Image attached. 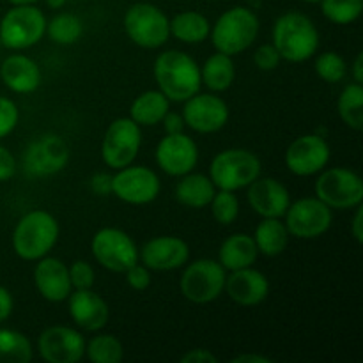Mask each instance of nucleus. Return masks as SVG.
Masks as SVG:
<instances>
[{"instance_id": "f257e3e1", "label": "nucleus", "mask_w": 363, "mask_h": 363, "mask_svg": "<svg viewBox=\"0 0 363 363\" xmlns=\"http://www.w3.org/2000/svg\"><path fill=\"white\" fill-rule=\"evenodd\" d=\"M158 91L169 98V101L183 103L202 87L201 66L188 53L179 50H167L162 52L152 66Z\"/></svg>"}, {"instance_id": "f03ea898", "label": "nucleus", "mask_w": 363, "mask_h": 363, "mask_svg": "<svg viewBox=\"0 0 363 363\" xmlns=\"http://www.w3.org/2000/svg\"><path fill=\"white\" fill-rule=\"evenodd\" d=\"M319 41L318 27L303 13H284L273 23L272 45L287 62L300 64L312 59L318 53Z\"/></svg>"}, {"instance_id": "7ed1b4c3", "label": "nucleus", "mask_w": 363, "mask_h": 363, "mask_svg": "<svg viewBox=\"0 0 363 363\" xmlns=\"http://www.w3.org/2000/svg\"><path fill=\"white\" fill-rule=\"evenodd\" d=\"M60 236L55 216L45 209H32L18 220L13 230L14 254L23 261H39L53 250Z\"/></svg>"}, {"instance_id": "20e7f679", "label": "nucleus", "mask_w": 363, "mask_h": 363, "mask_svg": "<svg viewBox=\"0 0 363 363\" xmlns=\"http://www.w3.org/2000/svg\"><path fill=\"white\" fill-rule=\"evenodd\" d=\"M259 18L250 7L236 6L218 16L209 30L216 52L234 57L250 48L259 35Z\"/></svg>"}, {"instance_id": "39448f33", "label": "nucleus", "mask_w": 363, "mask_h": 363, "mask_svg": "<svg viewBox=\"0 0 363 363\" xmlns=\"http://www.w3.org/2000/svg\"><path fill=\"white\" fill-rule=\"evenodd\" d=\"M261 172V160L248 149H225L218 152L209 165V179L216 190H243L254 183Z\"/></svg>"}, {"instance_id": "423d86ee", "label": "nucleus", "mask_w": 363, "mask_h": 363, "mask_svg": "<svg viewBox=\"0 0 363 363\" xmlns=\"http://www.w3.org/2000/svg\"><path fill=\"white\" fill-rule=\"evenodd\" d=\"M169 16L158 6L137 2L124 13L123 27L131 43L145 50H156L170 38Z\"/></svg>"}, {"instance_id": "0eeeda50", "label": "nucleus", "mask_w": 363, "mask_h": 363, "mask_svg": "<svg viewBox=\"0 0 363 363\" xmlns=\"http://www.w3.org/2000/svg\"><path fill=\"white\" fill-rule=\"evenodd\" d=\"M46 34V16L35 4L13 6L0 20V43L9 50H27Z\"/></svg>"}, {"instance_id": "6e6552de", "label": "nucleus", "mask_w": 363, "mask_h": 363, "mask_svg": "<svg viewBox=\"0 0 363 363\" xmlns=\"http://www.w3.org/2000/svg\"><path fill=\"white\" fill-rule=\"evenodd\" d=\"M184 272L179 279L181 294L195 305H206L215 301L225 287L227 272L215 259H197L183 266Z\"/></svg>"}, {"instance_id": "1a4fd4ad", "label": "nucleus", "mask_w": 363, "mask_h": 363, "mask_svg": "<svg viewBox=\"0 0 363 363\" xmlns=\"http://www.w3.org/2000/svg\"><path fill=\"white\" fill-rule=\"evenodd\" d=\"M315 197L325 202L330 209H354L363 202V181L354 170L346 167L319 172L314 184Z\"/></svg>"}, {"instance_id": "9d476101", "label": "nucleus", "mask_w": 363, "mask_h": 363, "mask_svg": "<svg viewBox=\"0 0 363 363\" xmlns=\"http://www.w3.org/2000/svg\"><path fill=\"white\" fill-rule=\"evenodd\" d=\"M142 147V128L130 117H119L106 128L101 140V160L108 169L119 170L137 160Z\"/></svg>"}, {"instance_id": "9b49d317", "label": "nucleus", "mask_w": 363, "mask_h": 363, "mask_svg": "<svg viewBox=\"0 0 363 363\" xmlns=\"http://www.w3.org/2000/svg\"><path fill=\"white\" fill-rule=\"evenodd\" d=\"M92 257L112 273H124L138 262V247L133 238L117 227H103L92 236Z\"/></svg>"}, {"instance_id": "f8f14e48", "label": "nucleus", "mask_w": 363, "mask_h": 363, "mask_svg": "<svg viewBox=\"0 0 363 363\" xmlns=\"http://www.w3.org/2000/svg\"><path fill=\"white\" fill-rule=\"evenodd\" d=\"M333 209L318 197H303L291 202L284 215L287 230L296 240H315L326 234L333 222Z\"/></svg>"}, {"instance_id": "ddd939ff", "label": "nucleus", "mask_w": 363, "mask_h": 363, "mask_svg": "<svg viewBox=\"0 0 363 363\" xmlns=\"http://www.w3.org/2000/svg\"><path fill=\"white\" fill-rule=\"evenodd\" d=\"M162 191L158 174L144 165H128L117 170L110 181V194L131 206L151 204Z\"/></svg>"}, {"instance_id": "4468645a", "label": "nucleus", "mask_w": 363, "mask_h": 363, "mask_svg": "<svg viewBox=\"0 0 363 363\" xmlns=\"http://www.w3.org/2000/svg\"><path fill=\"white\" fill-rule=\"evenodd\" d=\"M183 103L184 106L181 116H183L184 126L194 130L195 133H216L229 123V105L216 92L202 94L199 91Z\"/></svg>"}, {"instance_id": "2eb2a0df", "label": "nucleus", "mask_w": 363, "mask_h": 363, "mask_svg": "<svg viewBox=\"0 0 363 363\" xmlns=\"http://www.w3.org/2000/svg\"><path fill=\"white\" fill-rule=\"evenodd\" d=\"M330 158H332V151H330L328 142L321 135L314 133L300 135L294 138L284 155L287 170L300 177L319 174L323 169H326Z\"/></svg>"}, {"instance_id": "dca6fc26", "label": "nucleus", "mask_w": 363, "mask_h": 363, "mask_svg": "<svg viewBox=\"0 0 363 363\" xmlns=\"http://www.w3.org/2000/svg\"><path fill=\"white\" fill-rule=\"evenodd\" d=\"M69 162V147L59 135H41L28 144L23 165L28 176L48 177L60 172Z\"/></svg>"}, {"instance_id": "f3484780", "label": "nucleus", "mask_w": 363, "mask_h": 363, "mask_svg": "<svg viewBox=\"0 0 363 363\" xmlns=\"http://www.w3.org/2000/svg\"><path fill=\"white\" fill-rule=\"evenodd\" d=\"M85 342L80 330L71 326H50L38 339L39 357L48 363H77L85 357Z\"/></svg>"}, {"instance_id": "a211bd4d", "label": "nucleus", "mask_w": 363, "mask_h": 363, "mask_svg": "<svg viewBox=\"0 0 363 363\" xmlns=\"http://www.w3.org/2000/svg\"><path fill=\"white\" fill-rule=\"evenodd\" d=\"M156 165L172 177H181L191 172L199 163V147L184 131L170 133L162 138L155 151Z\"/></svg>"}, {"instance_id": "6ab92c4d", "label": "nucleus", "mask_w": 363, "mask_h": 363, "mask_svg": "<svg viewBox=\"0 0 363 363\" xmlns=\"http://www.w3.org/2000/svg\"><path fill=\"white\" fill-rule=\"evenodd\" d=\"M138 261L151 272H174L190 261V247L179 236H156L138 248Z\"/></svg>"}, {"instance_id": "aec40b11", "label": "nucleus", "mask_w": 363, "mask_h": 363, "mask_svg": "<svg viewBox=\"0 0 363 363\" xmlns=\"http://www.w3.org/2000/svg\"><path fill=\"white\" fill-rule=\"evenodd\" d=\"M67 311L80 332H101L108 325V303L92 289H73L67 298Z\"/></svg>"}, {"instance_id": "412c9836", "label": "nucleus", "mask_w": 363, "mask_h": 363, "mask_svg": "<svg viewBox=\"0 0 363 363\" xmlns=\"http://www.w3.org/2000/svg\"><path fill=\"white\" fill-rule=\"evenodd\" d=\"M34 268V286L39 296L45 298L50 303H62L73 293L71 286L69 269L64 261L52 255H45L35 261Z\"/></svg>"}, {"instance_id": "4be33fe9", "label": "nucleus", "mask_w": 363, "mask_h": 363, "mask_svg": "<svg viewBox=\"0 0 363 363\" xmlns=\"http://www.w3.org/2000/svg\"><path fill=\"white\" fill-rule=\"evenodd\" d=\"M247 201L261 218H284L291 204V195L280 181L259 176L247 186Z\"/></svg>"}, {"instance_id": "5701e85b", "label": "nucleus", "mask_w": 363, "mask_h": 363, "mask_svg": "<svg viewBox=\"0 0 363 363\" xmlns=\"http://www.w3.org/2000/svg\"><path fill=\"white\" fill-rule=\"evenodd\" d=\"M223 291L241 307H257L268 298L269 280L264 273L248 266L229 272Z\"/></svg>"}, {"instance_id": "b1692460", "label": "nucleus", "mask_w": 363, "mask_h": 363, "mask_svg": "<svg viewBox=\"0 0 363 363\" xmlns=\"http://www.w3.org/2000/svg\"><path fill=\"white\" fill-rule=\"evenodd\" d=\"M0 78L9 91L16 94H32L41 85V67L28 55L13 53L4 59Z\"/></svg>"}, {"instance_id": "393cba45", "label": "nucleus", "mask_w": 363, "mask_h": 363, "mask_svg": "<svg viewBox=\"0 0 363 363\" xmlns=\"http://www.w3.org/2000/svg\"><path fill=\"white\" fill-rule=\"evenodd\" d=\"M257 255L259 252L254 238L250 234L236 233L220 245L216 261L225 268V272H234V269L254 266V262L257 261Z\"/></svg>"}, {"instance_id": "a878e982", "label": "nucleus", "mask_w": 363, "mask_h": 363, "mask_svg": "<svg viewBox=\"0 0 363 363\" xmlns=\"http://www.w3.org/2000/svg\"><path fill=\"white\" fill-rule=\"evenodd\" d=\"M216 186L209 176L201 172H188L179 177L176 184V199L184 208L204 209L211 202Z\"/></svg>"}, {"instance_id": "bb28decb", "label": "nucleus", "mask_w": 363, "mask_h": 363, "mask_svg": "<svg viewBox=\"0 0 363 363\" xmlns=\"http://www.w3.org/2000/svg\"><path fill=\"white\" fill-rule=\"evenodd\" d=\"M170 110V101L162 91L151 89L133 99L130 106V119L138 126H156L162 123L165 113Z\"/></svg>"}, {"instance_id": "cd10ccee", "label": "nucleus", "mask_w": 363, "mask_h": 363, "mask_svg": "<svg viewBox=\"0 0 363 363\" xmlns=\"http://www.w3.org/2000/svg\"><path fill=\"white\" fill-rule=\"evenodd\" d=\"M236 78V66L233 57L216 52L206 59L201 67V82L209 92H225Z\"/></svg>"}, {"instance_id": "c85d7f7f", "label": "nucleus", "mask_w": 363, "mask_h": 363, "mask_svg": "<svg viewBox=\"0 0 363 363\" xmlns=\"http://www.w3.org/2000/svg\"><path fill=\"white\" fill-rule=\"evenodd\" d=\"M252 238H254L259 254L266 255V257H277V255L284 254V250L287 248L291 234L286 223L280 218H262L255 227Z\"/></svg>"}, {"instance_id": "c756f323", "label": "nucleus", "mask_w": 363, "mask_h": 363, "mask_svg": "<svg viewBox=\"0 0 363 363\" xmlns=\"http://www.w3.org/2000/svg\"><path fill=\"white\" fill-rule=\"evenodd\" d=\"M170 35L177 41L186 43V45H199L209 38L211 23L208 18L197 11H183L177 13L172 20L169 21Z\"/></svg>"}, {"instance_id": "7c9ffc66", "label": "nucleus", "mask_w": 363, "mask_h": 363, "mask_svg": "<svg viewBox=\"0 0 363 363\" xmlns=\"http://www.w3.org/2000/svg\"><path fill=\"white\" fill-rule=\"evenodd\" d=\"M337 110L347 128L354 131H362L363 128V85L353 84L346 85L337 99Z\"/></svg>"}, {"instance_id": "2f4dec72", "label": "nucleus", "mask_w": 363, "mask_h": 363, "mask_svg": "<svg viewBox=\"0 0 363 363\" xmlns=\"http://www.w3.org/2000/svg\"><path fill=\"white\" fill-rule=\"evenodd\" d=\"M34 358V347L18 330L0 328V363H30Z\"/></svg>"}, {"instance_id": "473e14b6", "label": "nucleus", "mask_w": 363, "mask_h": 363, "mask_svg": "<svg viewBox=\"0 0 363 363\" xmlns=\"http://www.w3.org/2000/svg\"><path fill=\"white\" fill-rule=\"evenodd\" d=\"M46 34L57 45H74L84 34V23L73 13H59L46 20Z\"/></svg>"}, {"instance_id": "72a5a7b5", "label": "nucleus", "mask_w": 363, "mask_h": 363, "mask_svg": "<svg viewBox=\"0 0 363 363\" xmlns=\"http://www.w3.org/2000/svg\"><path fill=\"white\" fill-rule=\"evenodd\" d=\"M85 357L92 363H119L124 358V346L116 335L99 333L85 342Z\"/></svg>"}, {"instance_id": "f704fd0d", "label": "nucleus", "mask_w": 363, "mask_h": 363, "mask_svg": "<svg viewBox=\"0 0 363 363\" xmlns=\"http://www.w3.org/2000/svg\"><path fill=\"white\" fill-rule=\"evenodd\" d=\"M323 16L335 25L354 23L362 16L363 0H321Z\"/></svg>"}, {"instance_id": "c9c22d12", "label": "nucleus", "mask_w": 363, "mask_h": 363, "mask_svg": "<svg viewBox=\"0 0 363 363\" xmlns=\"http://www.w3.org/2000/svg\"><path fill=\"white\" fill-rule=\"evenodd\" d=\"M209 208H211L213 218L220 225H230L240 216V201H238L236 191L216 190L209 202Z\"/></svg>"}, {"instance_id": "e433bc0d", "label": "nucleus", "mask_w": 363, "mask_h": 363, "mask_svg": "<svg viewBox=\"0 0 363 363\" xmlns=\"http://www.w3.org/2000/svg\"><path fill=\"white\" fill-rule=\"evenodd\" d=\"M315 74L326 84H340L347 77V64L342 55L335 52H323L315 57Z\"/></svg>"}, {"instance_id": "4c0bfd02", "label": "nucleus", "mask_w": 363, "mask_h": 363, "mask_svg": "<svg viewBox=\"0 0 363 363\" xmlns=\"http://www.w3.org/2000/svg\"><path fill=\"white\" fill-rule=\"evenodd\" d=\"M69 269V279L73 289H92L96 282V273L91 262L74 261L67 266Z\"/></svg>"}, {"instance_id": "58836bf2", "label": "nucleus", "mask_w": 363, "mask_h": 363, "mask_svg": "<svg viewBox=\"0 0 363 363\" xmlns=\"http://www.w3.org/2000/svg\"><path fill=\"white\" fill-rule=\"evenodd\" d=\"M20 121V108L13 99L0 96V140L14 131Z\"/></svg>"}, {"instance_id": "ea45409f", "label": "nucleus", "mask_w": 363, "mask_h": 363, "mask_svg": "<svg viewBox=\"0 0 363 363\" xmlns=\"http://www.w3.org/2000/svg\"><path fill=\"white\" fill-rule=\"evenodd\" d=\"M124 275H126L128 286L135 291L149 289V286H151L152 282L151 269H149L147 266L142 264V262H135L133 266H130V268L124 272Z\"/></svg>"}, {"instance_id": "a19ab883", "label": "nucleus", "mask_w": 363, "mask_h": 363, "mask_svg": "<svg viewBox=\"0 0 363 363\" xmlns=\"http://www.w3.org/2000/svg\"><path fill=\"white\" fill-rule=\"evenodd\" d=\"M282 57L279 55L275 46L269 43V45H261L254 52V64L257 66V69L261 71H273L279 67Z\"/></svg>"}, {"instance_id": "79ce46f5", "label": "nucleus", "mask_w": 363, "mask_h": 363, "mask_svg": "<svg viewBox=\"0 0 363 363\" xmlns=\"http://www.w3.org/2000/svg\"><path fill=\"white\" fill-rule=\"evenodd\" d=\"M16 174V158L7 147L0 145V183L13 179Z\"/></svg>"}, {"instance_id": "37998d69", "label": "nucleus", "mask_w": 363, "mask_h": 363, "mask_svg": "<svg viewBox=\"0 0 363 363\" xmlns=\"http://www.w3.org/2000/svg\"><path fill=\"white\" fill-rule=\"evenodd\" d=\"M218 358L204 347H197V350H190L181 357V363H216Z\"/></svg>"}, {"instance_id": "c03bdc74", "label": "nucleus", "mask_w": 363, "mask_h": 363, "mask_svg": "<svg viewBox=\"0 0 363 363\" xmlns=\"http://www.w3.org/2000/svg\"><path fill=\"white\" fill-rule=\"evenodd\" d=\"M14 308V298L7 287L0 286V325L11 318Z\"/></svg>"}, {"instance_id": "a18cd8bd", "label": "nucleus", "mask_w": 363, "mask_h": 363, "mask_svg": "<svg viewBox=\"0 0 363 363\" xmlns=\"http://www.w3.org/2000/svg\"><path fill=\"white\" fill-rule=\"evenodd\" d=\"M162 124H163V130H165L167 135L181 133V131L184 130L183 116H179V113H176V112H170V110L165 113V117L162 119Z\"/></svg>"}, {"instance_id": "49530a36", "label": "nucleus", "mask_w": 363, "mask_h": 363, "mask_svg": "<svg viewBox=\"0 0 363 363\" xmlns=\"http://www.w3.org/2000/svg\"><path fill=\"white\" fill-rule=\"evenodd\" d=\"M351 234L358 245L363 243V209L362 204L354 208V216L351 220Z\"/></svg>"}, {"instance_id": "de8ad7c7", "label": "nucleus", "mask_w": 363, "mask_h": 363, "mask_svg": "<svg viewBox=\"0 0 363 363\" xmlns=\"http://www.w3.org/2000/svg\"><path fill=\"white\" fill-rule=\"evenodd\" d=\"M110 181H112V176H106V174H96L91 181L92 190H94L98 195L110 194Z\"/></svg>"}, {"instance_id": "09e8293b", "label": "nucleus", "mask_w": 363, "mask_h": 363, "mask_svg": "<svg viewBox=\"0 0 363 363\" xmlns=\"http://www.w3.org/2000/svg\"><path fill=\"white\" fill-rule=\"evenodd\" d=\"M234 363H269L272 358L264 357V354H240V357L233 358Z\"/></svg>"}, {"instance_id": "8fccbe9b", "label": "nucleus", "mask_w": 363, "mask_h": 363, "mask_svg": "<svg viewBox=\"0 0 363 363\" xmlns=\"http://www.w3.org/2000/svg\"><path fill=\"white\" fill-rule=\"evenodd\" d=\"M351 77H353V82H357V84H363V53H358L357 59H354Z\"/></svg>"}, {"instance_id": "3c124183", "label": "nucleus", "mask_w": 363, "mask_h": 363, "mask_svg": "<svg viewBox=\"0 0 363 363\" xmlns=\"http://www.w3.org/2000/svg\"><path fill=\"white\" fill-rule=\"evenodd\" d=\"M11 6H32V4H38L39 0H7Z\"/></svg>"}, {"instance_id": "603ef678", "label": "nucleus", "mask_w": 363, "mask_h": 363, "mask_svg": "<svg viewBox=\"0 0 363 363\" xmlns=\"http://www.w3.org/2000/svg\"><path fill=\"white\" fill-rule=\"evenodd\" d=\"M301 2H305V4H319V2H321V0H301Z\"/></svg>"}, {"instance_id": "864d4df0", "label": "nucleus", "mask_w": 363, "mask_h": 363, "mask_svg": "<svg viewBox=\"0 0 363 363\" xmlns=\"http://www.w3.org/2000/svg\"><path fill=\"white\" fill-rule=\"evenodd\" d=\"M0 46H2V43H0Z\"/></svg>"}]
</instances>
